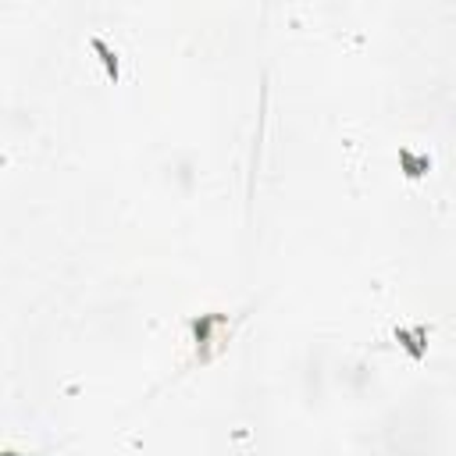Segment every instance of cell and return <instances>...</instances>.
Here are the masks:
<instances>
[{"mask_svg":"<svg viewBox=\"0 0 456 456\" xmlns=\"http://www.w3.org/2000/svg\"><path fill=\"white\" fill-rule=\"evenodd\" d=\"M396 343L420 363L424 353H428V328H424V324H417V328H396Z\"/></svg>","mask_w":456,"mask_h":456,"instance_id":"obj_1","label":"cell"},{"mask_svg":"<svg viewBox=\"0 0 456 456\" xmlns=\"http://www.w3.org/2000/svg\"><path fill=\"white\" fill-rule=\"evenodd\" d=\"M400 168H403V175L410 178V182H417V178H424L432 171V157L428 154H414V150H400Z\"/></svg>","mask_w":456,"mask_h":456,"instance_id":"obj_2","label":"cell"},{"mask_svg":"<svg viewBox=\"0 0 456 456\" xmlns=\"http://www.w3.org/2000/svg\"><path fill=\"white\" fill-rule=\"evenodd\" d=\"M89 47L97 50V57H100V65H104L107 79H111V82H118V79H121V57H118V50H111V47H107L100 36H93V40H89Z\"/></svg>","mask_w":456,"mask_h":456,"instance_id":"obj_3","label":"cell"},{"mask_svg":"<svg viewBox=\"0 0 456 456\" xmlns=\"http://www.w3.org/2000/svg\"><path fill=\"white\" fill-rule=\"evenodd\" d=\"M4 456H22V453H15V449H8V453H4Z\"/></svg>","mask_w":456,"mask_h":456,"instance_id":"obj_4","label":"cell"}]
</instances>
